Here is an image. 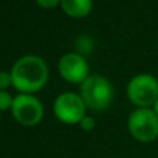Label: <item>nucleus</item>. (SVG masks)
Listing matches in <instances>:
<instances>
[{
  "mask_svg": "<svg viewBox=\"0 0 158 158\" xmlns=\"http://www.w3.org/2000/svg\"><path fill=\"white\" fill-rule=\"evenodd\" d=\"M81 97L86 108L92 111H104L111 104L114 90L108 79L101 75H89L81 85Z\"/></svg>",
  "mask_w": 158,
  "mask_h": 158,
  "instance_id": "obj_2",
  "label": "nucleus"
},
{
  "mask_svg": "<svg viewBox=\"0 0 158 158\" xmlns=\"http://www.w3.org/2000/svg\"><path fill=\"white\" fill-rule=\"evenodd\" d=\"M54 114L64 123H81L86 117V104L77 93H63L54 101Z\"/></svg>",
  "mask_w": 158,
  "mask_h": 158,
  "instance_id": "obj_6",
  "label": "nucleus"
},
{
  "mask_svg": "<svg viewBox=\"0 0 158 158\" xmlns=\"http://www.w3.org/2000/svg\"><path fill=\"white\" fill-rule=\"evenodd\" d=\"M14 97H11V94L6 90H0V111H6V110L13 107Z\"/></svg>",
  "mask_w": 158,
  "mask_h": 158,
  "instance_id": "obj_10",
  "label": "nucleus"
},
{
  "mask_svg": "<svg viewBox=\"0 0 158 158\" xmlns=\"http://www.w3.org/2000/svg\"><path fill=\"white\" fill-rule=\"evenodd\" d=\"M81 128L83 129V131H86V132H89V131H93L94 129V126H96V122H94V119H93L92 117H85L81 121Z\"/></svg>",
  "mask_w": 158,
  "mask_h": 158,
  "instance_id": "obj_12",
  "label": "nucleus"
},
{
  "mask_svg": "<svg viewBox=\"0 0 158 158\" xmlns=\"http://www.w3.org/2000/svg\"><path fill=\"white\" fill-rule=\"evenodd\" d=\"M128 97L135 106L148 108L158 100V81L150 74H139L128 85Z\"/></svg>",
  "mask_w": 158,
  "mask_h": 158,
  "instance_id": "obj_4",
  "label": "nucleus"
},
{
  "mask_svg": "<svg viewBox=\"0 0 158 158\" xmlns=\"http://www.w3.org/2000/svg\"><path fill=\"white\" fill-rule=\"evenodd\" d=\"M92 0H61V7L68 15L74 18L86 17L92 10Z\"/></svg>",
  "mask_w": 158,
  "mask_h": 158,
  "instance_id": "obj_8",
  "label": "nucleus"
},
{
  "mask_svg": "<svg viewBox=\"0 0 158 158\" xmlns=\"http://www.w3.org/2000/svg\"><path fill=\"white\" fill-rule=\"evenodd\" d=\"M153 107H154V108H153V110H154V112H156V114H157V117H158V100L156 101V104H154Z\"/></svg>",
  "mask_w": 158,
  "mask_h": 158,
  "instance_id": "obj_14",
  "label": "nucleus"
},
{
  "mask_svg": "<svg viewBox=\"0 0 158 158\" xmlns=\"http://www.w3.org/2000/svg\"><path fill=\"white\" fill-rule=\"evenodd\" d=\"M77 46H78V49L81 53L89 54V53L93 50V40L89 38V36H81L77 42Z\"/></svg>",
  "mask_w": 158,
  "mask_h": 158,
  "instance_id": "obj_9",
  "label": "nucleus"
},
{
  "mask_svg": "<svg viewBox=\"0 0 158 158\" xmlns=\"http://www.w3.org/2000/svg\"><path fill=\"white\" fill-rule=\"evenodd\" d=\"M11 111L17 122L24 126L38 125L44 114L42 101L35 96L27 93H21L14 97Z\"/></svg>",
  "mask_w": 158,
  "mask_h": 158,
  "instance_id": "obj_5",
  "label": "nucleus"
},
{
  "mask_svg": "<svg viewBox=\"0 0 158 158\" xmlns=\"http://www.w3.org/2000/svg\"><path fill=\"white\" fill-rule=\"evenodd\" d=\"M36 3L43 8H53V7H56L58 3H61V0H36Z\"/></svg>",
  "mask_w": 158,
  "mask_h": 158,
  "instance_id": "obj_13",
  "label": "nucleus"
},
{
  "mask_svg": "<svg viewBox=\"0 0 158 158\" xmlns=\"http://www.w3.org/2000/svg\"><path fill=\"white\" fill-rule=\"evenodd\" d=\"M10 85H13V82H11V75L8 74V72L0 71V90L7 89Z\"/></svg>",
  "mask_w": 158,
  "mask_h": 158,
  "instance_id": "obj_11",
  "label": "nucleus"
},
{
  "mask_svg": "<svg viewBox=\"0 0 158 158\" xmlns=\"http://www.w3.org/2000/svg\"><path fill=\"white\" fill-rule=\"evenodd\" d=\"M58 71L61 77L72 83H82L89 77V65L85 57L79 53H68L63 56L58 63Z\"/></svg>",
  "mask_w": 158,
  "mask_h": 158,
  "instance_id": "obj_7",
  "label": "nucleus"
},
{
  "mask_svg": "<svg viewBox=\"0 0 158 158\" xmlns=\"http://www.w3.org/2000/svg\"><path fill=\"white\" fill-rule=\"evenodd\" d=\"M13 86L21 93H35L46 85L49 78V68L43 58L28 54L15 61L11 68Z\"/></svg>",
  "mask_w": 158,
  "mask_h": 158,
  "instance_id": "obj_1",
  "label": "nucleus"
},
{
  "mask_svg": "<svg viewBox=\"0 0 158 158\" xmlns=\"http://www.w3.org/2000/svg\"><path fill=\"white\" fill-rule=\"evenodd\" d=\"M128 129L137 142L150 143L158 137V117L151 108H137L128 119Z\"/></svg>",
  "mask_w": 158,
  "mask_h": 158,
  "instance_id": "obj_3",
  "label": "nucleus"
}]
</instances>
